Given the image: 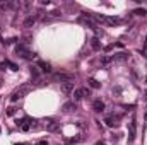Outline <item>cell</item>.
<instances>
[{
	"instance_id": "obj_22",
	"label": "cell",
	"mask_w": 147,
	"mask_h": 145,
	"mask_svg": "<svg viewBox=\"0 0 147 145\" xmlns=\"http://www.w3.org/2000/svg\"><path fill=\"white\" fill-rule=\"evenodd\" d=\"M5 67H7V62H2L0 63V70H5Z\"/></svg>"
},
{
	"instance_id": "obj_21",
	"label": "cell",
	"mask_w": 147,
	"mask_h": 145,
	"mask_svg": "<svg viewBox=\"0 0 147 145\" xmlns=\"http://www.w3.org/2000/svg\"><path fill=\"white\" fill-rule=\"evenodd\" d=\"M7 114H9V116L16 114V108H12V106H10V108H7Z\"/></svg>"
},
{
	"instance_id": "obj_2",
	"label": "cell",
	"mask_w": 147,
	"mask_h": 145,
	"mask_svg": "<svg viewBox=\"0 0 147 145\" xmlns=\"http://www.w3.org/2000/svg\"><path fill=\"white\" fill-rule=\"evenodd\" d=\"M94 19L98 22L106 24V26H118V24H121V19L120 17H113V15H94Z\"/></svg>"
},
{
	"instance_id": "obj_5",
	"label": "cell",
	"mask_w": 147,
	"mask_h": 145,
	"mask_svg": "<svg viewBox=\"0 0 147 145\" xmlns=\"http://www.w3.org/2000/svg\"><path fill=\"white\" fill-rule=\"evenodd\" d=\"M135 137H137V121L132 119V121L128 123V142L132 144V142L135 140Z\"/></svg>"
},
{
	"instance_id": "obj_12",
	"label": "cell",
	"mask_w": 147,
	"mask_h": 145,
	"mask_svg": "<svg viewBox=\"0 0 147 145\" xmlns=\"http://www.w3.org/2000/svg\"><path fill=\"white\" fill-rule=\"evenodd\" d=\"M34 24H36V17H34V15H29V17H26V19H24V28H26V29L33 28Z\"/></svg>"
},
{
	"instance_id": "obj_8",
	"label": "cell",
	"mask_w": 147,
	"mask_h": 145,
	"mask_svg": "<svg viewBox=\"0 0 147 145\" xmlns=\"http://www.w3.org/2000/svg\"><path fill=\"white\" fill-rule=\"evenodd\" d=\"M111 60H113V62H127V60H128V53H125V51L115 53V55L111 56Z\"/></svg>"
},
{
	"instance_id": "obj_7",
	"label": "cell",
	"mask_w": 147,
	"mask_h": 145,
	"mask_svg": "<svg viewBox=\"0 0 147 145\" xmlns=\"http://www.w3.org/2000/svg\"><path fill=\"white\" fill-rule=\"evenodd\" d=\"M17 126H19L22 132H29V130H31V119H29V118H22V119L17 121Z\"/></svg>"
},
{
	"instance_id": "obj_11",
	"label": "cell",
	"mask_w": 147,
	"mask_h": 145,
	"mask_svg": "<svg viewBox=\"0 0 147 145\" xmlns=\"http://www.w3.org/2000/svg\"><path fill=\"white\" fill-rule=\"evenodd\" d=\"M62 92H63V94H72L74 92V82H65V84H62Z\"/></svg>"
},
{
	"instance_id": "obj_14",
	"label": "cell",
	"mask_w": 147,
	"mask_h": 145,
	"mask_svg": "<svg viewBox=\"0 0 147 145\" xmlns=\"http://www.w3.org/2000/svg\"><path fill=\"white\" fill-rule=\"evenodd\" d=\"M38 67H41V70L43 72H51V67H50V63H46V62H38Z\"/></svg>"
},
{
	"instance_id": "obj_18",
	"label": "cell",
	"mask_w": 147,
	"mask_h": 145,
	"mask_svg": "<svg viewBox=\"0 0 147 145\" xmlns=\"http://www.w3.org/2000/svg\"><path fill=\"white\" fill-rule=\"evenodd\" d=\"M134 14H135V15H142V17H144V15H147V10H146V9H135V10H134Z\"/></svg>"
},
{
	"instance_id": "obj_19",
	"label": "cell",
	"mask_w": 147,
	"mask_h": 145,
	"mask_svg": "<svg viewBox=\"0 0 147 145\" xmlns=\"http://www.w3.org/2000/svg\"><path fill=\"white\" fill-rule=\"evenodd\" d=\"M110 62H111V58H108V56H103L101 58V65H108Z\"/></svg>"
},
{
	"instance_id": "obj_10",
	"label": "cell",
	"mask_w": 147,
	"mask_h": 145,
	"mask_svg": "<svg viewBox=\"0 0 147 145\" xmlns=\"http://www.w3.org/2000/svg\"><path fill=\"white\" fill-rule=\"evenodd\" d=\"M58 128H60V125H58L57 121H46V130H48V132L55 133V132H58Z\"/></svg>"
},
{
	"instance_id": "obj_23",
	"label": "cell",
	"mask_w": 147,
	"mask_h": 145,
	"mask_svg": "<svg viewBox=\"0 0 147 145\" xmlns=\"http://www.w3.org/2000/svg\"><path fill=\"white\" fill-rule=\"evenodd\" d=\"M38 145H48V142H45V140H41V142H39Z\"/></svg>"
},
{
	"instance_id": "obj_25",
	"label": "cell",
	"mask_w": 147,
	"mask_h": 145,
	"mask_svg": "<svg viewBox=\"0 0 147 145\" xmlns=\"http://www.w3.org/2000/svg\"><path fill=\"white\" fill-rule=\"evenodd\" d=\"M146 46H147V36H146Z\"/></svg>"
},
{
	"instance_id": "obj_24",
	"label": "cell",
	"mask_w": 147,
	"mask_h": 145,
	"mask_svg": "<svg viewBox=\"0 0 147 145\" xmlns=\"http://www.w3.org/2000/svg\"><path fill=\"white\" fill-rule=\"evenodd\" d=\"M96 145H106V144H105V142H98Z\"/></svg>"
},
{
	"instance_id": "obj_6",
	"label": "cell",
	"mask_w": 147,
	"mask_h": 145,
	"mask_svg": "<svg viewBox=\"0 0 147 145\" xmlns=\"http://www.w3.org/2000/svg\"><path fill=\"white\" fill-rule=\"evenodd\" d=\"M53 79L55 80H58V82H74V75H70V73H55L53 75Z\"/></svg>"
},
{
	"instance_id": "obj_15",
	"label": "cell",
	"mask_w": 147,
	"mask_h": 145,
	"mask_svg": "<svg viewBox=\"0 0 147 145\" xmlns=\"http://www.w3.org/2000/svg\"><path fill=\"white\" fill-rule=\"evenodd\" d=\"M116 119H118V118H113V116H106L105 123H106L108 126H116V125H118V123H116Z\"/></svg>"
},
{
	"instance_id": "obj_17",
	"label": "cell",
	"mask_w": 147,
	"mask_h": 145,
	"mask_svg": "<svg viewBox=\"0 0 147 145\" xmlns=\"http://www.w3.org/2000/svg\"><path fill=\"white\" fill-rule=\"evenodd\" d=\"M91 46H92V50H99V48H101L99 39H98V38H92V39H91Z\"/></svg>"
},
{
	"instance_id": "obj_9",
	"label": "cell",
	"mask_w": 147,
	"mask_h": 145,
	"mask_svg": "<svg viewBox=\"0 0 147 145\" xmlns=\"http://www.w3.org/2000/svg\"><path fill=\"white\" fill-rule=\"evenodd\" d=\"M92 109H94L96 113H103V111H105V103H103L101 99H94V103H92Z\"/></svg>"
},
{
	"instance_id": "obj_20",
	"label": "cell",
	"mask_w": 147,
	"mask_h": 145,
	"mask_svg": "<svg viewBox=\"0 0 147 145\" xmlns=\"http://www.w3.org/2000/svg\"><path fill=\"white\" fill-rule=\"evenodd\" d=\"M7 67H10V70H19V68H17V65H16V63H12V62H7Z\"/></svg>"
},
{
	"instance_id": "obj_26",
	"label": "cell",
	"mask_w": 147,
	"mask_h": 145,
	"mask_svg": "<svg viewBox=\"0 0 147 145\" xmlns=\"http://www.w3.org/2000/svg\"><path fill=\"white\" fill-rule=\"evenodd\" d=\"M16 145H22V144H16Z\"/></svg>"
},
{
	"instance_id": "obj_1",
	"label": "cell",
	"mask_w": 147,
	"mask_h": 145,
	"mask_svg": "<svg viewBox=\"0 0 147 145\" xmlns=\"http://www.w3.org/2000/svg\"><path fill=\"white\" fill-rule=\"evenodd\" d=\"M31 89H33V85H29V84L21 85L19 89H16V91H14V94L10 96V101H12V103H16V101H19V99H22L28 92H31Z\"/></svg>"
},
{
	"instance_id": "obj_13",
	"label": "cell",
	"mask_w": 147,
	"mask_h": 145,
	"mask_svg": "<svg viewBox=\"0 0 147 145\" xmlns=\"http://www.w3.org/2000/svg\"><path fill=\"white\" fill-rule=\"evenodd\" d=\"M62 109H63V113H72L74 109H75V103L74 101H69V103H65L62 106Z\"/></svg>"
},
{
	"instance_id": "obj_16",
	"label": "cell",
	"mask_w": 147,
	"mask_h": 145,
	"mask_svg": "<svg viewBox=\"0 0 147 145\" xmlns=\"http://www.w3.org/2000/svg\"><path fill=\"white\" fill-rule=\"evenodd\" d=\"M89 87H91V89H99L101 84H99L96 79H89Z\"/></svg>"
},
{
	"instance_id": "obj_4",
	"label": "cell",
	"mask_w": 147,
	"mask_h": 145,
	"mask_svg": "<svg viewBox=\"0 0 147 145\" xmlns=\"http://www.w3.org/2000/svg\"><path fill=\"white\" fill-rule=\"evenodd\" d=\"M72 96H74V103H80L86 96H89V91L86 87H79V89H75L72 92Z\"/></svg>"
},
{
	"instance_id": "obj_3",
	"label": "cell",
	"mask_w": 147,
	"mask_h": 145,
	"mask_svg": "<svg viewBox=\"0 0 147 145\" xmlns=\"http://www.w3.org/2000/svg\"><path fill=\"white\" fill-rule=\"evenodd\" d=\"M16 53H17V56H21V58H24V60L34 58V53H33L26 44H17V46H16Z\"/></svg>"
}]
</instances>
